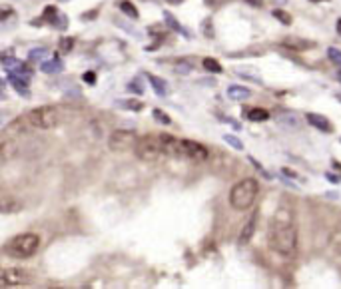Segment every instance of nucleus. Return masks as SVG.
<instances>
[{
	"instance_id": "obj_1",
	"label": "nucleus",
	"mask_w": 341,
	"mask_h": 289,
	"mask_svg": "<svg viewBox=\"0 0 341 289\" xmlns=\"http://www.w3.org/2000/svg\"><path fill=\"white\" fill-rule=\"evenodd\" d=\"M267 243L275 253H279L283 257L295 255L297 229H295V225L291 221V214L287 210H281L273 216L269 229H267Z\"/></svg>"
},
{
	"instance_id": "obj_2",
	"label": "nucleus",
	"mask_w": 341,
	"mask_h": 289,
	"mask_svg": "<svg viewBox=\"0 0 341 289\" xmlns=\"http://www.w3.org/2000/svg\"><path fill=\"white\" fill-rule=\"evenodd\" d=\"M257 192H259L257 180L246 178V180L238 182V184L232 188V192H230V204H232V208L238 210V212L250 210V208L254 206L256 198H257Z\"/></svg>"
},
{
	"instance_id": "obj_3",
	"label": "nucleus",
	"mask_w": 341,
	"mask_h": 289,
	"mask_svg": "<svg viewBox=\"0 0 341 289\" xmlns=\"http://www.w3.org/2000/svg\"><path fill=\"white\" fill-rule=\"evenodd\" d=\"M38 245H40V237L36 233H20L14 235L10 241H6L4 251L14 259H28L38 251Z\"/></svg>"
},
{
	"instance_id": "obj_4",
	"label": "nucleus",
	"mask_w": 341,
	"mask_h": 289,
	"mask_svg": "<svg viewBox=\"0 0 341 289\" xmlns=\"http://www.w3.org/2000/svg\"><path fill=\"white\" fill-rule=\"evenodd\" d=\"M134 152L140 160L144 162H156L160 156H162V142H160V136H144V138H138L136 146H134Z\"/></svg>"
},
{
	"instance_id": "obj_5",
	"label": "nucleus",
	"mask_w": 341,
	"mask_h": 289,
	"mask_svg": "<svg viewBox=\"0 0 341 289\" xmlns=\"http://www.w3.org/2000/svg\"><path fill=\"white\" fill-rule=\"evenodd\" d=\"M28 122L30 126L38 128V130H50L58 124V112L52 106H40L28 112Z\"/></svg>"
},
{
	"instance_id": "obj_6",
	"label": "nucleus",
	"mask_w": 341,
	"mask_h": 289,
	"mask_svg": "<svg viewBox=\"0 0 341 289\" xmlns=\"http://www.w3.org/2000/svg\"><path fill=\"white\" fill-rule=\"evenodd\" d=\"M136 134L132 130H116L110 134V140H108V148L112 152H118V154H124L128 150H132L136 146Z\"/></svg>"
},
{
	"instance_id": "obj_7",
	"label": "nucleus",
	"mask_w": 341,
	"mask_h": 289,
	"mask_svg": "<svg viewBox=\"0 0 341 289\" xmlns=\"http://www.w3.org/2000/svg\"><path fill=\"white\" fill-rule=\"evenodd\" d=\"M30 285V275L22 269L0 267V287H24Z\"/></svg>"
},
{
	"instance_id": "obj_8",
	"label": "nucleus",
	"mask_w": 341,
	"mask_h": 289,
	"mask_svg": "<svg viewBox=\"0 0 341 289\" xmlns=\"http://www.w3.org/2000/svg\"><path fill=\"white\" fill-rule=\"evenodd\" d=\"M180 148H182V158H188L192 162H206L210 158L208 148L194 140H180Z\"/></svg>"
},
{
	"instance_id": "obj_9",
	"label": "nucleus",
	"mask_w": 341,
	"mask_h": 289,
	"mask_svg": "<svg viewBox=\"0 0 341 289\" xmlns=\"http://www.w3.org/2000/svg\"><path fill=\"white\" fill-rule=\"evenodd\" d=\"M162 142V154L164 156H172V158H182V148H180V140L170 136V134H160Z\"/></svg>"
},
{
	"instance_id": "obj_10",
	"label": "nucleus",
	"mask_w": 341,
	"mask_h": 289,
	"mask_svg": "<svg viewBox=\"0 0 341 289\" xmlns=\"http://www.w3.org/2000/svg\"><path fill=\"white\" fill-rule=\"evenodd\" d=\"M256 227H257V212H254L248 219H246V223H244V227H242V231H240V245H246V243H250V239L254 237V233H256Z\"/></svg>"
},
{
	"instance_id": "obj_11",
	"label": "nucleus",
	"mask_w": 341,
	"mask_h": 289,
	"mask_svg": "<svg viewBox=\"0 0 341 289\" xmlns=\"http://www.w3.org/2000/svg\"><path fill=\"white\" fill-rule=\"evenodd\" d=\"M28 80L30 78H26V76H22V74H18V72H8V82H10V86L20 94V96H28Z\"/></svg>"
},
{
	"instance_id": "obj_12",
	"label": "nucleus",
	"mask_w": 341,
	"mask_h": 289,
	"mask_svg": "<svg viewBox=\"0 0 341 289\" xmlns=\"http://www.w3.org/2000/svg\"><path fill=\"white\" fill-rule=\"evenodd\" d=\"M305 120H307V124H309V126H313V128H317V130H321V132H327V134H331V132H333L331 122H329L325 116H321V114L309 112V114L305 116Z\"/></svg>"
},
{
	"instance_id": "obj_13",
	"label": "nucleus",
	"mask_w": 341,
	"mask_h": 289,
	"mask_svg": "<svg viewBox=\"0 0 341 289\" xmlns=\"http://www.w3.org/2000/svg\"><path fill=\"white\" fill-rule=\"evenodd\" d=\"M277 124L287 128V130H299L301 128V118L297 114H291V112H285V114H277L275 116Z\"/></svg>"
},
{
	"instance_id": "obj_14",
	"label": "nucleus",
	"mask_w": 341,
	"mask_h": 289,
	"mask_svg": "<svg viewBox=\"0 0 341 289\" xmlns=\"http://www.w3.org/2000/svg\"><path fill=\"white\" fill-rule=\"evenodd\" d=\"M250 96H252V92H250V88H246V86H240V84L228 86V98L234 100V102H244V100H248Z\"/></svg>"
},
{
	"instance_id": "obj_15",
	"label": "nucleus",
	"mask_w": 341,
	"mask_h": 289,
	"mask_svg": "<svg viewBox=\"0 0 341 289\" xmlns=\"http://www.w3.org/2000/svg\"><path fill=\"white\" fill-rule=\"evenodd\" d=\"M283 46H285V48H291V50H297V52H303V50L313 48V42H311V40H303V38L289 36V38L283 40Z\"/></svg>"
},
{
	"instance_id": "obj_16",
	"label": "nucleus",
	"mask_w": 341,
	"mask_h": 289,
	"mask_svg": "<svg viewBox=\"0 0 341 289\" xmlns=\"http://www.w3.org/2000/svg\"><path fill=\"white\" fill-rule=\"evenodd\" d=\"M242 114H244V118H248L250 122H265V120L269 118V112H267V110L256 108V106H254V108H248V110L244 108Z\"/></svg>"
},
{
	"instance_id": "obj_17",
	"label": "nucleus",
	"mask_w": 341,
	"mask_h": 289,
	"mask_svg": "<svg viewBox=\"0 0 341 289\" xmlns=\"http://www.w3.org/2000/svg\"><path fill=\"white\" fill-rule=\"evenodd\" d=\"M62 68H64V64H62V60H60L58 56H54V58L42 62V66H40V70H42L44 74H56V72H60Z\"/></svg>"
},
{
	"instance_id": "obj_18",
	"label": "nucleus",
	"mask_w": 341,
	"mask_h": 289,
	"mask_svg": "<svg viewBox=\"0 0 341 289\" xmlns=\"http://www.w3.org/2000/svg\"><path fill=\"white\" fill-rule=\"evenodd\" d=\"M116 106L122 108V110H130V112H140L144 108V104L140 100H134V98H128V100H116Z\"/></svg>"
},
{
	"instance_id": "obj_19",
	"label": "nucleus",
	"mask_w": 341,
	"mask_h": 289,
	"mask_svg": "<svg viewBox=\"0 0 341 289\" xmlns=\"http://www.w3.org/2000/svg\"><path fill=\"white\" fill-rule=\"evenodd\" d=\"M146 76H148V82L152 84V88L156 90L158 96H166L168 94V84L164 80H160L158 76H152V74H146Z\"/></svg>"
},
{
	"instance_id": "obj_20",
	"label": "nucleus",
	"mask_w": 341,
	"mask_h": 289,
	"mask_svg": "<svg viewBox=\"0 0 341 289\" xmlns=\"http://www.w3.org/2000/svg\"><path fill=\"white\" fill-rule=\"evenodd\" d=\"M48 54H50V50H48L46 46H42V48H32V50L28 52V60H30V62H42V60L48 58Z\"/></svg>"
},
{
	"instance_id": "obj_21",
	"label": "nucleus",
	"mask_w": 341,
	"mask_h": 289,
	"mask_svg": "<svg viewBox=\"0 0 341 289\" xmlns=\"http://www.w3.org/2000/svg\"><path fill=\"white\" fill-rule=\"evenodd\" d=\"M120 10H122L126 16L134 18V20H138V18H140V14H138V8H136L132 2H128V0H122V2H120Z\"/></svg>"
},
{
	"instance_id": "obj_22",
	"label": "nucleus",
	"mask_w": 341,
	"mask_h": 289,
	"mask_svg": "<svg viewBox=\"0 0 341 289\" xmlns=\"http://www.w3.org/2000/svg\"><path fill=\"white\" fill-rule=\"evenodd\" d=\"M58 8L56 6H46L44 10H42V18L48 22V24H54L56 22V18H58Z\"/></svg>"
},
{
	"instance_id": "obj_23",
	"label": "nucleus",
	"mask_w": 341,
	"mask_h": 289,
	"mask_svg": "<svg viewBox=\"0 0 341 289\" xmlns=\"http://www.w3.org/2000/svg\"><path fill=\"white\" fill-rule=\"evenodd\" d=\"M20 210V204L12 202V200H6V202H0V214H14Z\"/></svg>"
},
{
	"instance_id": "obj_24",
	"label": "nucleus",
	"mask_w": 341,
	"mask_h": 289,
	"mask_svg": "<svg viewBox=\"0 0 341 289\" xmlns=\"http://www.w3.org/2000/svg\"><path fill=\"white\" fill-rule=\"evenodd\" d=\"M204 68L208 70V72H214V74H220L222 72V64L216 60V58H204Z\"/></svg>"
},
{
	"instance_id": "obj_25",
	"label": "nucleus",
	"mask_w": 341,
	"mask_h": 289,
	"mask_svg": "<svg viewBox=\"0 0 341 289\" xmlns=\"http://www.w3.org/2000/svg\"><path fill=\"white\" fill-rule=\"evenodd\" d=\"M152 116H154V120H156L158 124H164V126H170V124H172V118H170V116H168L166 112L158 110V108H156V110L152 112Z\"/></svg>"
},
{
	"instance_id": "obj_26",
	"label": "nucleus",
	"mask_w": 341,
	"mask_h": 289,
	"mask_svg": "<svg viewBox=\"0 0 341 289\" xmlns=\"http://www.w3.org/2000/svg\"><path fill=\"white\" fill-rule=\"evenodd\" d=\"M164 20H166V22H168L170 26H172V28H174L176 32H182V34H186V36H188V32H186V30H184V28L180 26V22H178V20H176V18H174L172 14H170V12H164Z\"/></svg>"
},
{
	"instance_id": "obj_27",
	"label": "nucleus",
	"mask_w": 341,
	"mask_h": 289,
	"mask_svg": "<svg viewBox=\"0 0 341 289\" xmlns=\"http://www.w3.org/2000/svg\"><path fill=\"white\" fill-rule=\"evenodd\" d=\"M271 14H273V18H275V20H279L281 24H285V26H289V24H291V16H289L285 10H281V8H275Z\"/></svg>"
},
{
	"instance_id": "obj_28",
	"label": "nucleus",
	"mask_w": 341,
	"mask_h": 289,
	"mask_svg": "<svg viewBox=\"0 0 341 289\" xmlns=\"http://www.w3.org/2000/svg\"><path fill=\"white\" fill-rule=\"evenodd\" d=\"M74 42H76V40H74V38H70V36H68V38H62V40H60V52H62V54L72 52Z\"/></svg>"
},
{
	"instance_id": "obj_29",
	"label": "nucleus",
	"mask_w": 341,
	"mask_h": 289,
	"mask_svg": "<svg viewBox=\"0 0 341 289\" xmlns=\"http://www.w3.org/2000/svg\"><path fill=\"white\" fill-rule=\"evenodd\" d=\"M327 58H329L333 64L341 66V50H337V48H327Z\"/></svg>"
},
{
	"instance_id": "obj_30",
	"label": "nucleus",
	"mask_w": 341,
	"mask_h": 289,
	"mask_svg": "<svg viewBox=\"0 0 341 289\" xmlns=\"http://www.w3.org/2000/svg\"><path fill=\"white\" fill-rule=\"evenodd\" d=\"M224 140H226V144H230L232 148H236V150H244V144L236 138V136H230V134H226L224 136Z\"/></svg>"
},
{
	"instance_id": "obj_31",
	"label": "nucleus",
	"mask_w": 341,
	"mask_h": 289,
	"mask_svg": "<svg viewBox=\"0 0 341 289\" xmlns=\"http://www.w3.org/2000/svg\"><path fill=\"white\" fill-rule=\"evenodd\" d=\"M12 16H14V10L10 6H0V22H4L8 18H12Z\"/></svg>"
},
{
	"instance_id": "obj_32",
	"label": "nucleus",
	"mask_w": 341,
	"mask_h": 289,
	"mask_svg": "<svg viewBox=\"0 0 341 289\" xmlns=\"http://www.w3.org/2000/svg\"><path fill=\"white\" fill-rule=\"evenodd\" d=\"M82 78H84V82H86V84H90V86H94V84H96V80H98V78H96V72H86Z\"/></svg>"
},
{
	"instance_id": "obj_33",
	"label": "nucleus",
	"mask_w": 341,
	"mask_h": 289,
	"mask_svg": "<svg viewBox=\"0 0 341 289\" xmlns=\"http://www.w3.org/2000/svg\"><path fill=\"white\" fill-rule=\"evenodd\" d=\"M128 90H132V92H136V94H142V92H144V86H142L140 82H130V84H128Z\"/></svg>"
},
{
	"instance_id": "obj_34",
	"label": "nucleus",
	"mask_w": 341,
	"mask_h": 289,
	"mask_svg": "<svg viewBox=\"0 0 341 289\" xmlns=\"http://www.w3.org/2000/svg\"><path fill=\"white\" fill-rule=\"evenodd\" d=\"M8 158V152H6V144H0V166H2Z\"/></svg>"
},
{
	"instance_id": "obj_35",
	"label": "nucleus",
	"mask_w": 341,
	"mask_h": 289,
	"mask_svg": "<svg viewBox=\"0 0 341 289\" xmlns=\"http://www.w3.org/2000/svg\"><path fill=\"white\" fill-rule=\"evenodd\" d=\"M281 172H283V174H285V176H287V178H297V176H295V172H291V170H289V168H283V170H281Z\"/></svg>"
},
{
	"instance_id": "obj_36",
	"label": "nucleus",
	"mask_w": 341,
	"mask_h": 289,
	"mask_svg": "<svg viewBox=\"0 0 341 289\" xmlns=\"http://www.w3.org/2000/svg\"><path fill=\"white\" fill-rule=\"evenodd\" d=\"M96 14H98L96 10H90V14H84L82 18H84V20H90V18H96Z\"/></svg>"
},
{
	"instance_id": "obj_37",
	"label": "nucleus",
	"mask_w": 341,
	"mask_h": 289,
	"mask_svg": "<svg viewBox=\"0 0 341 289\" xmlns=\"http://www.w3.org/2000/svg\"><path fill=\"white\" fill-rule=\"evenodd\" d=\"M166 2H170V4H182L184 0H166Z\"/></svg>"
},
{
	"instance_id": "obj_38",
	"label": "nucleus",
	"mask_w": 341,
	"mask_h": 289,
	"mask_svg": "<svg viewBox=\"0 0 341 289\" xmlns=\"http://www.w3.org/2000/svg\"><path fill=\"white\" fill-rule=\"evenodd\" d=\"M335 26H337V34H339V36H341V18H339V20H337V24H335Z\"/></svg>"
},
{
	"instance_id": "obj_39",
	"label": "nucleus",
	"mask_w": 341,
	"mask_h": 289,
	"mask_svg": "<svg viewBox=\"0 0 341 289\" xmlns=\"http://www.w3.org/2000/svg\"><path fill=\"white\" fill-rule=\"evenodd\" d=\"M2 92H4V80H0V96H2Z\"/></svg>"
},
{
	"instance_id": "obj_40",
	"label": "nucleus",
	"mask_w": 341,
	"mask_h": 289,
	"mask_svg": "<svg viewBox=\"0 0 341 289\" xmlns=\"http://www.w3.org/2000/svg\"><path fill=\"white\" fill-rule=\"evenodd\" d=\"M248 2H252V4H261V0H248Z\"/></svg>"
},
{
	"instance_id": "obj_41",
	"label": "nucleus",
	"mask_w": 341,
	"mask_h": 289,
	"mask_svg": "<svg viewBox=\"0 0 341 289\" xmlns=\"http://www.w3.org/2000/svg\"><path fill=\"white\" fill-rule=\"evenodd\" d=\"M337 80L341 82V68H339V72H337Z\"/></svg>"
},
{
	"instance_id": "obj_42",
	"label": "nucleus",
	"mask_w": 341,
	"mask_h": 289,
	"mask_svg": "<svg viewBox=\"0 0 341 289\" xmlns=\"http://www.w3.org/2000/svg\"><path fill=\"white\" fill-rule=\"evenodd\" d=\"M335 98H337V100L341 102V92H339V94H335Z\"/></svg>"
},
{
	"instance_id": "obj_43",
	"label": "nucleus",
	"mask_w": 341,
	"mask_h": 289,
	"mask_svg": "<svg viewBox=\"0 0 341 289\" xmlns=\"http://www.w3.org/2000/svg\"><path fill=\"white\" fill-rule=\"evenodd\" d=\"M311 2H321V0H311Z\"/></svg>"
},
{
	"instance_id": "obj_44",
	"label": "nucleus",
	"mask_w": 341,
	"mask_h": 289,
	"mask_svg": "<svg viewBox=\"0 0 341 289\" xmlns=\"http://www.w3.org/2000/svg\"><path fill=\"white\" fill-rule=\"evenodd\" d=\"M62 2H68V0H62Z\"/></svg>"
}]
</instances>
